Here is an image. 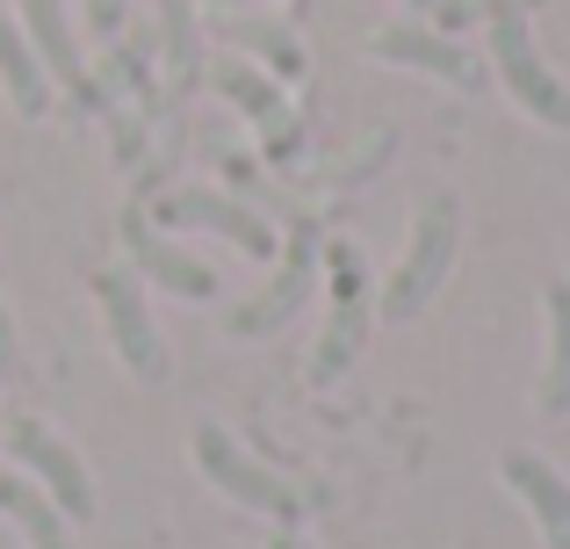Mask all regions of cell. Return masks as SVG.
Instances as JSON below:
<instances>
[{
	"instance_id": "cell-1",
	"label": "cell",
	"mask_w": 570,
	"mask_h": 549,
	"mask_svg": "<svg viewBox=\"0 0 570 549\" xmlns=\"http://www.w3.org/2000/svg\"><path fill=\"white\" fill-rule=\"evenodd\" d=\"M484 51H491L499 87L513 95V109H528L549 130H570V80H557L549 58L534 51V29L520 0H484Z\"/></svg>"
},
{
	"instance_id": "cell-2",
	"label": "cell",
	"mask_w": 570,
	"mask_h": 549,
	"mask_svg": "<svg viewBox=\"0 0 570 549\" xmlns=\"http://www.w3.org/2000/svg\"><path fill=\"white\" fill-rule=\"evenodd\" d=\"M455 246H462V203L448 196V188H433V196L419 203L412 239H404L397 268H390L383 296H376L383 318H419V311L441 296V282L455 275Z\"/></svg>"
},
{
	"instance_id": "cell-3",
	"label": "cell",
	"mask_w": 570,
	"mask_h": 549,
	"mask_svg": "<svg viewBox=\"0 0 570 549\" xmlns=\"http://www.w3.org/2000/svg\"><path fill=\"white\" fill-rule=\"evenodd\" d=\"M195 470H203L209 484H217L232 507H246V513H267V521H282V528H296L304 521V492L296 484H282V470H267L261 455H246L232 434H224L217 420H203L195 427Z\"/></svg>"
},
{
	"instance_id": "cell-4",
	"label": "cell",
	"mask_w": 570,
	"mask_h": 549,
	"mask_svg": "<svg viewBox=\"0 0 570 549\" xmlns=\"http://www.w3.org/2000/svg\"><path fill=\"white\" fill-rule=\"evenodd\" d=\"M153 225H167V232H217V239H232L246 261H275L282 254V232L267 225L253 203H238V196H224V188H203V182H188V188H159L153 203H138Z\"/></svg>"
},
{
	"instance_id": "cell-5",
	"label": "cell",
	"mask_w": 570,
	"mask_h": 549,
	"mask_svg": "<svg viewBox=\"0 0 570 549\" xmlns=\"http://www.w3.org/2000/svg\"><path fill=\"white\" fill-rule=\"evenodd\" d=\"M95 311H101V333H109V354L130 369L138 383H167V340L153 325V304H145V282L130 268H101L95 282Z\"/></svg>"
},
{
	"instance_id": "cell-6",
	"label": "cell",
	"mask_w": 570,
	"mask_h": 549,
	"mask_svg": "<svg viewBox=\"0 0 570 549\" xmlns=\"http://www.w3.org/2000/svg\"><path fill=\"white\" fill-rule=\"evenodd\" d=\"M318 261H325L318 217H296V225H289V239H282V268H275V282H267V290L253 296V304H238L224 325H232L238 340H261V333H275V325H289L296 311H304L311 282H318Z\"/></svg>"
},
{
	"instance_id": "cell-7",
	"label": "cell",
	"mask_w": 570,
	"mask_h": 549,
	"mask_svg": "<svg viewBox=\"0 0 570 549\" xmlns=\"http://www.w3.org/2000/svg\"><path fill=\"white\" fill-rule=\"evenodd\" d=\"M8 455L66 521H95V478H87L80 455H72L43 420H8Z\"/></svg>"
},
{
	"instance_id": "cell-8",
	"label": "cell",
	"mask_w": 570,
	"mask_h": 549,
	"mask_svg": "<svg viewBox=\"0 0 570 549\" xmlns=\"http://www.w3.org/2000/svg\"><path fill=\"white\" fill-rule=\"evenodd\" d=\"M325 275H333V325H325L318 354H311V383H333L340 369H354L368 340V268H362V246L333 239L325 246Z\"/></svg>"
},
{
	"instance_id": "cell-9",
	"label": "cell",
	"mask_w": 570,
	"mask_h": 549,
	"mask_svg": "<svg viewBox=\"0 0 570 549\" xmlns=\"http://www.w3.org/2000/svg\"><path fill=\"white\" fill-rule=\"evenodd\" d=\"M368 51L383 58V66H404V72H426V80L455 87V95H476L484 87V66H476L470 43H455L448 29H426V22H390L368 37Z\"/></svg>"
},
{
	"instance_id": "cell-10",
	"label": "cell",
	"mask_w": 570,
	"mask_h": 549,
	"mask_svg": "<svg viewBox=\"0 0 570 549\" xmlns=\"http://www.w3.org/2000/svg\"><path fill=\"white\" fill-rule=\"evenodd\" d=\"M124 254H130V275L159 282V290L181 296V304H209V296H217V268H203L195 254H181V246H174L138 203L124 210Z\"/></svg>"
},
{
	"instance_id": "cell-11",
	"label": "cell",
	"mask_w": 570,
	"mask_h": 549,
	"mask_svg": "<svg viewBox=\"0 0 570 549\" xmlns=\"http://www.w3.org/2000/svg\"><path fill=\"white\" fill-rule=\"evenodd\" d=\"M14 29L29 37V51L43 58L58 95L72 101H101L95 95V72H87V51H80V29H72V8L66 0H14Z\"/></svg>"
},
{
	"instance_id": "cell-12",
	"label": "cell",
	"mask_w": 570,
	"mask_h": 549,
	"mask_svg": "<svg viewBox=\"0 0 570 549\" xmlns=\"http://www.w3.org/2000/svg\"><path fill=\"white\" fill-rule=\"evenodd\" d=\"M209 87H217L224 101H232L238 116H246L253 130H261L267 145H289L296 138V109H289V87L275 80V72H261L253 58H238V51H224V58H209Z\"/></svg>"
},
{
	"instance_id": "cell-13",
	"label": "cell",
	"mask_w": 570,
	"mask_h": 549,
	"mask_svg": "<svg viewBox=\"0 0 570 549\" xmlns=\"http://www.w3.org/2000/svg\"><path fill=\"white\" fill-rule=\"evenodd\" d=\"M499 478H505V492H513L520 507L534 513L542 542H549V549H570V478H563V470L542 463L534 449H505V455H499Z\"/></svg>"
},
{
	"instance_id": "cell-14",
	"label": "cell",
	"mask_w": 570,
	"mask_h": 549,
	"mask_svg": "<svg viewBox=\"0 0 570 549\" xmlns=\"http://www.w3.org/2000/svg\"><path fill=\"white\" fill-rule=\"evenodd\" d=\"M0 87H8L22 124H43V116H51V72H43V58L29 51V37L8 14H0Z\"/></svg>"
},
{
	"instance_id": "cell-15",
	"label": "cell",
	"mask_w": 570,
	"mask_h": 549,
	"mask_svg": "<svg viewBox=\"0 0 570 549\" xmlns=\"http://www.w3.org/2000/svg\"><path fill=\"white\" fill-rule=\"evenodd\" d=\"M542 311H549V362H542L534 412L542 420H570V275L542 290Z\"/></svg>"
},
{
	"instance_id": "cell-16",
	"label": "cell",
	"mask_w": 570,
	"mask_h": 549,
	"mask_svg": "<svg viewBox=\"0 0 570 549\" xmlns=\"http://www.w3.org/2000/svg\"><path fill=\"white\" fill-rule=\"evenodd\" d=\"M224 51L238 58H261V72H275V80H304V43H296L289 22H267V14H232L224 22Z\"/></svg>"
},
{
	"instance_id": "cell-17",
	"label": "cell",
	"mask_w": 570,
	"mask_h": 549,
	"mask_svg": "<svg viewBox=\"0 0 570 549\" xmlns=\"http://www.w3.org/2000/svg\"><path fill=\"white\" fill-rule=\"evenodd\" d=\"M0 513L14 521V536H22L29 549H72V536H66L72 521L22 478V470H0Z\"/></svg>"
},
{
	"instance_id": "cell-18",
	"label": "cell",
	"mask_w": 570,
	"mask_h": 549,
	"mask_svg": "<svg viewBox=\"0 0 570 549\" xmlns=\"http://www.w3.org/2000/svg\"><path fill=\"white\" fill-rule=\"evenodd\" d=\"M153 8H159V37H167L174 95H188V87L209 72V58H203V29H195V0H153Z\"/></svg>"
},
{
	"instance_id": "cell-19",
	"label": "cell",
	"mask_w": 570,
	"mask_h": 549,
	"mask_svg": "<svg viewBox=\"0 0 570 549\" xmlns=\"http://www.w3.org/2000/svg\"><path fill=\"white\" fill-rule=\"evenodd\" d=\"M124 14H130V0H80V22L95 29L101 43H109V37H124Z\"/></svg>"
},
{
	"instance_id": "cell-20",
	"label": "cell",
	"mask_w": 570,
	"mask_h": 549,
	"mask_svg": "<svg viewBox=\"0 0 570 549\" xmlns=\"http://www.w3.org/2000/svg\"><path fill=\"white\" fill-rule=\"evenodd\" d=\"M14 376H22V340H14L8 304H0V383H14Z\"/></svg>"
},
{
	"instance_id": "cell-21",
	"label": "cell",
	"mask_w": 570,
	"mask_h": 549,
	"mask_svg": "<svg viewBox=\"0 0 570 549\" xmlns=\"http://www.w3.org/2000/svg\"><path fill=\"white\" fill-rule=\"evenodd\" d=\"M203 8H267V0H203Z\"/></svg>"
},
{
	"instance_id": "cell-22",
	"label": "cell",
	"mask_w": 570,
	"mask_h": 549,
	"mask_svg": "<svg viewBox=\"0 0 570 549\" xmlns=\"http://www.w3.org/2000/svg\"><path fill=\"white\" fill-rule=\"evenodd\" d=\"M267 549H311V542H296V536H289V528H282V536H275V542H267Z\"/></svg>"
},
{
	"instance_id": "cell-23",
	"label": "cell",
	"mask_w": 570,
	"mask_h": 549,
	"mask_svg": "<svg viewBox=\"0 0 570 549\" xmlns=\"http://www.w3.org/2000/svg\"><path fill=\"white\" fill-rule=\"evenodd\" d=\"M404 8H419V14H433V8H441V0H404Z\"/></svg>"
}]
</instances>
